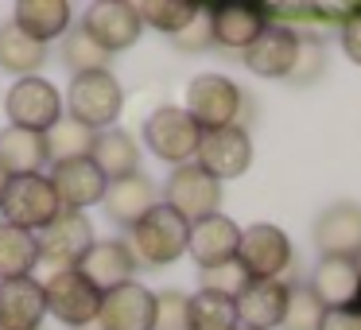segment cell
Here are the masks:
<instances>
[{
	"instance_id": "d4e9b609",
	"label": "cell",
	"mask_w": 361,
	"mask_h": 330,
	"mask_svg": "<svg viewBox=\"0 0 361 330\" xmlns=\"http://www.w3.org/2000/svg\"><path fill=\"white\" fill-rule=\"evenodd\" d=\"M90 159L97 164V171L105 175L109 183L128 179V175L140 171V144L128 128H105L97 133L94 148H90Z\"/></svg>"
},
{
	"instance_id": "cb8c5ba5",
	"label": "cell",
	"mask_w": 361,
	"mask_h": 330,
	"mask_svg": "<svg viewBox=\"0 0 361 330\" xmlns=\"http://www.w3.org/2000/svg\"><path fill=\"white\" fill-rule=\"evenodd\" d=\"M12 24L20 32H27L35 43L47 47L51 39H63L74 24V12L66 0H20L12 8Z\"/></svg>"
},
{
	"instance_id": "277c9868",
	"label": "cell",
	"mask_w": 361,
	"mask_h": 330,
	"mask_svg": "<svg viewBox=\"0 0 361 330\" xmlns=\"http://www.w3.org/2000/svg\"><path fill=\"white\" fill-rule=\"evenodd\" d=\"M63 214L59 195L51 187L47 175H8L4 190H0V221L20 226L27 233H39Z\"/></svg>"
},
{
	"instance_id": "1f68e13d",
	"label": "cell",
	"mask_w": 361,
	"mask_h": 330,
	"mask_svg": "<svg viewBox=\"0 0 361 330\" xmlns=\"http://www.w3.org/2000/svg\"><path fill=\"white\" fill-rule=\"evenodd\" d=\"M94 140H97V133H90V128H82L78 121L63 117V121H59V125L47 133L51 164H59V159H78V156H90Z\"/></svg>"
},
{
	"instance_id": "b9f144b4",
	"label": "cell",
	"mask_w": 361,
	"mask_h": 330,
	"mask_svg": "<svg viewBox=\"0 0 361 330\" xmlns=\"http://www.w3.org/2000/svg\"><path fill=\"white\" fill-rule=\"evenodd\" d=\"M357 307H361V299H357Z\"/></svg>"
},
{
	"instance_id": "4fadbf2b",
	"label": "cell",
	"mask_w": 361,
	"mask_h": 330,
	"mask_svg": "<svg viewBox=\"0 0 361 330\" xmlns=\"http://www.w3.org/2000/svg\"><path fill=\"white\" fill-rule=\"evenodd\" d=\"M47 179H51V187H55V195H59V206L71 210V214H86L90 206L105 202V190H109V179L97 171V164L90 156L51 164Z\"/></svg>"
},
{
	"instance_id": "f546056e",
	"label": "cell",
	"mask_w": 361,
	"mask_h": 330,
	"mask_svg": "<svg viewBox=\"0 0 361 330\" xmlns=\"http://www.w3.org/2000/svg\"><path fill=\"white\" fill-rule=\"evenodd\" d=\"M136 12H140L144 28H156L164 35H179L187 24L198 20L202 4H195V0H140Z\"/></svg>"
},
{
	"instance_id": "d6a6232c",
	"label": "cell",
	"mask_w": 361,
	"mask_h": 330,
	"mask_svg": "<svg viewBox=\"0 0 361 330\" xmlns=\"http://www.w3.org/2000/svg\"><path fill=\"white\" fill-rule=\"evenodd\" d=\"M105 63H109V55H105V51L97 47V43L90 39L82 28H71V32L63 35V66H66L71 74L105 71Z\"/></svg>"
},
{
	"instance_id": "ba28073f",
	"label": "cell",
	"mask_w": 361,
	"mask_h": 330,
	"mask_svg": "<svg viewBox=\"0 0 361 330\" xmlns=\"http://www.w3.org/2000/svg\"><path fill=\"white\" fill-rule=\"evenodd\" d=\"M237 260L249 272V280H280L291 268L295 252H291V237L272 221H252L241 229V245H237Z\"/></svg>"
},
{
	"instance_id": "5bb4252c",
	"label": "cell",
	"mask_w": 361,
	"mask_h": 330,
	"mask_svg": "<svg viewBox=\"0 0 361 330\" xmlns=\"http://www.w3.org/2000/svg\"><path fill=\"white\" fill-rule=\"evenodd\" d=\"M195 164L202 171H210L218 183L226 179H241L252 167V140L245 125H229V128H214V133H202V144H198Z\"/></svg>"
},
{
	"instance_id": "ac0fdd59",
	"label": "cell",
	"mask_w": 361,
	"mask_h": 330,
	"mask_svg": "<svg viewBox=\"0 0 361 330\" xmlns=\"http://www.w3.org/2000/svg\"><path fill=\"white\" fill-rule=\"evenodd\" d=\"M326 311H345V307H357L361 299V260H342V257H322L319 268L311 272V283Z\"/></svg>"
},
{
	"instance_id": "e0dca14e",
	"label": "cell",
	"mask_w": 361,
	"mask_h": 330,
	"mask_svg": "<svg viewBox=\"0 0 361 330\" xmlns=\"http://www.w3.org/2000/svg\"><path fill=\"white\" fill-rule=\"evenodd\" d=\"M295 55H299V32H291L283 24H268L257 35V43L249 51H241V63L257 78H288L291 66H295Z\"/></svg>"
},
{
	"instance_id": "836d02e7",
	"label": "cell",
	"mask_w": 361,
	"mask_h": 330,
	"mask_svg": "<svg viewBox=\"0 0 361 330\" xmlns=\"http://www.w3.org/2000/svg\"><path fill=\"white\" fill-rule=\"evenodd\" d=\"M322 74H326V51H322V39L299 35L295 66H291V74L283 82H288V86H314V82H322Z\"/></svg>"
},
{
	"instance_id": "e575fe53",
	"label": "cell",
	"mask_w": 361,
	"mask_h": 330,
	"mask_svg": "<svg viewBox=\"0 0 361 330\" xmlns=\"http://www.w3.org/2000/svg\"><path fill=\"white\" fill-rule=\"evenodd\" d=\"M245 288H249V272L241 268V260L198 268V291H218V295H226V299H237Z\"/></svg>"
},
{
	"instance_id": "74e56055",
	"label": "cell",
	"mask_w": 361,
	"mask_h": 330,
	"mask_svg": "<svg viewBox=\"0 0 361 330\" xmlns=\"http://www.w3.org/2000/svg\"><path fill=\"white\" fill-rule=\"evenodd\" d=\"M338 43H342L345 59L361 66V8L342 20V28H338Z\"/></svg>"
},
{
	"instance_id": "4dcf8cb0",
	"label": "cell",
	"mask_w": 361,
	"mask_h": 330,
	"mask_svg": "<svg viewBox=\"0 0 361 330\" xmlns=\"http://www.w3.org/2000/svg\"><path fill=\"white\" fill-rule=\"evenodd\" d=\"M326 319V307L314 299V291L307 283H288V307H283L280 330H319Z\"/></svg>"
},
{
	"instance_id": "83f0119b",
	"label": "cell",
	"mask_w": 361,
	"mask_h": 330,
	"mask_svg": "<svg viewBox=\"0 0 361 330\" xmlns=\"http://www.w3.org/2000/svg\"><path fill=\"white\" fill-rule=\"evenodd\" d=\"M35 264H39L35 233L0 221V283L4 280H24V276L35 272Z\"/></svg>"
},
{
	"instance_id": "9c48e42d",
	"label": "cell",
	"mask_w": 361,
	"mask_h": 330,
	"mask_svg": "<svg viewBox=\"0 0 361 330\" xmlns=\"http://www.w3.org/2000/svg\"><path fill=\"white\" fill-rule=\"evenodd\" d=\"M164 202L195 226V221L210 218V214H221V183L210 171H202L198 164L171 167V175L164 183Z\"/></svg>"
},
{
	"instance_id": "4316f807",
	"label": "cell",
	"mask_w": 361,
	"mask_h": 330,
	"mask_svg": "<svg viewBox=\"0 0 361 330\" xmlns=\"http://www.w3.org/2000/svg\"><path fill=\"white\" fill-rule=\"evenodd\" d=\"M47 63V47L35 43L27 32H20L16 24H0V71L16 74V78H32L39 74V66Z\"/></svg>"
},
{
	"instance_id": "603a6c76",
	"label": "cell",
	"mask_w": 361,
	"mask_h": 330,
	"mask_svg": "<svg viewBox=\"0 0 361 330\" xmlns=\"http://www.w3.org/2000/svg\"><path fill=\"white\" fill-rule=\"evenodd\" d=\"M152 206H159V190H156V183L140 171L128 175V179L109 183V190H105V214H109V221L121 229H133Z\"/></svg>"
},
{
	"instance_id": "7a4b0ae2",
	"label": "cell",
	"mask_w": 361,
	"mask_h": 330,
	"mask_svg": "<svg viewBox=\"0 0 361 330\" xmlns=\"http://www.w3.org/2000/svg\"><path fill=\"white\" fill-rule=\"evenodd\" d=\"M66 117L78 121L90 133H105L117 128L121 113H125V86L117 82V74L105 71H90V74H74L66 86Z\"/></svg>"
},
{
	"instance_id": "6da1fadb",
	"label": "cell",
	"mask_w": 361,
	"mask_h": 330,
	"mask_svg": "<svg viewBox=\"0 0 361 330\" xmlns=\"http://www.w3.org/2000/svg\"><path fill=\"white\" fill-rule=\"evenodd\" d=\"M187 245H190V221L179 218L167 202L152 206V210L128 229V249H133L136 264L152 268V272L175 264V260L187 252Z\"/></svg>"
},
{
	"instance_id": "44dd1931",
	"label": "cell",
	"mask_w": 361,
	"mask_h": 330,
	"mask_svg": "<svg viewBox=\"0 0 361 330\" xmlns=\"http://www.w3.org/2000/svg\"><path fill=\"white\" fill-rule=\"evenodd\" d=\"M237 322L245 330H276L288 307V280H249V288L233 299Z\"/></svg>"
},
{
	"instance_id": "7c38bea8",
	"label": "cell",
	"mask_w": 361,
	"mask_h": 330,
	"mask_svg": "<svg viewBox=\"0 0 361 330\" xmlns=\"http://www.w3.org/2000/svg\"><path fill=\"white\" fill-rule=\"evenodd\" d=\"M210 32H214V47L221 51H249L257 43V35L272 24V12L264 4H249V0H226V4H210Z\"/></svg>"
},
{
	"instance_id": "2e32d148",
	"label": "cell",
	"mask_w": 361,
	"mask_h": 330,
	"mask_svg": "<svg viewBox=\"0 0 361 330\" xmlns=\"http://www.w3.org/2000/svg\"><path fill=\"white\" fill-rule=\"evenodd\" d=\"M102 330H152L156 326V291L128 280L102 295Z\"/></svg>"
},
{
	"instance_id": "ab89813d",
	"label": "cell",
	"mask_w": 361,
	"mask_h": 330,
	"mask_svg": "<svg viewBox=\"0 0 361 330\" xmlns=\"http://www.w3.org/2000/svg\"><path fill=\"white\" fill-rule=\"evenodd\" d=\"M4 183H8V171H4V167H0V190H4Z\"/></svg>"
},
{
	"instance_id": "7402d4cb",
	"label": "cell",
	"mask_w": 361,
	"mask_h": 330,
	"mask_svg": "<svg viewBox=\"0 0 361 330\" xmlns=\"http://www.w3.org/2000/svg\"><path fill=\"white\" fill-rule=\"evenodd\" d=\"M237 245H241L237 221L226 218V214H210V218L190 226L187 252L195 257L198 268H214V264H226V260H237Z\"/></svg>"
},
{
	"instance_id": "d6986e66",
	"label": "cell",
	"mask_w": 361,
	"mask_h": 330,
	"mask_svg": "<svg viewBox=\"0 0 361 330\" xmlns=\"http://www.w3.org/2000/svg\"><path fill=\"white\" fill-rule=\"evenodd\" d=\"M47 319V295L35 276L0 283V330H39Z\"/></svg>"
},
{
	"instance_id": "484cf974",
	"label": "cell",
	"mask_w": 361,
	"mask_h": 330,
	"mask_svg": "<svg viewBox=\"0 0 361 330\" xmlns=\"http://www.w3.org/2000/svg\"><path fill=\"white\" fill-rule=\"evenodd\" d=\"M51 164L47 136L27 128H0V167L8 175H39Z\"/></svg>"
},
{
	"instance_id": "60d3db41",
	"label": "cell",
	"mask_w": 361,
	"mask_h": 330,
	"mask_svg": "<svg viewBox=\"0 0 361 330\" xmlns=\"http://www.w3.org/2000/svg\"><path fill=\"white\" fill-rule=\"evenodd\" d=\"M237 330H245V326H237Z\"/></svg>"
},
{
	"instance_id": "f1b7e54d",
	"label": "cell",
	"mask_w": 361,
	"mask_h": 330,
	"mask_svg": "<svg viewBox=\"0 0 361 330\" xmlns=\"http://www.w3.org/2000/svg\"><path fill=\"white\" fill-rule=\"evenodd\" d=\"M187 326L190 330H237V303L218 291H195L187 299Z\"/></svg>"
},
{
	"instance_id": "8992f818",
	"label": "cell",
	"mask_w": 361,
	"mask_h": 330,
	"mask_svg": "<svg viewBox=\"0 0 361 330\" xmlns=\"http://www.w3.org/2000/svg\"><path fill=\"white\" fill-rule=\"evenodd\" d=\"M4 113H8L12 128H27V133L47 136L66 117V105L55 82H47L43 74H32V78L12 82V90L4 94Z\"/></svg>"
},
{
	"instance_id": "30bf717a",
	"label": "cell",
	"mask_w": 361,
	"mask_h": 330,
	"mask_svg": "<svg viewBox=\"0 0 361 330\" xmlns=\"http://www.w3.org/2000/svg\"><path fill=\"white\" fill-rule=\"evenodd\" d=\"M78 28L113 59L121 51L136 47V39L144 32V20H140L133 0H102V4H90Z\"/></svg>"
},
{
	"instance_id": "5b68a950",
	"label": "cell",
	"mask_w": 361,
	"mask_h": 330,
	"mask_svg": "<svg viewBox=\"0 0 361 330\" xmlns=\"http://www.w3.org/2000/svg\"><path fill=\"white\" fill-rule=\"evenodd\" d=\"M140 136H144L152 156L171 164V167L195 164L198 144H202V128L195 125V117H190L183 105H156V109L144 117Z\"/></svg>"
},
{
	"instance_id": "52a82bcc",
	"label": "cell",
	"mask_w": 361,
	"mask_h": 330,
	"mask_svg": "<svg viewBox=\"0 0 361 330\" xmlns=\"http://www.w3.org/2000/svg\"><path fill=\"white\" fill-rule=\"evenodd\" d=\"M43 295H47V314H55L71 330H82L90 322H97L105 291H97L78 268H59L43 280Z\"/></svg>"
},
{
	"instance_id": "8fae6325",
	"label": "cell",
	"mask_w": 361,
	"mask_h": 330,
	"mask_svg": "<svg viewBox=\"0 0 361 330\" xmlns=\"http://www.w3.org/2000/svg\"><path fill=\"white\" fill-rule=\"evenodd\" d=\"M94 241H97V237H94V226H90L86 214L63 210L47 229L35 233V245H39V264H51L55 272H59V268H78L82 257L94 249Z\"/></svg>"
},
{
	"instance_id": "ffe728a7",
	"label": "cell",
	"mask_w": 361,
	"mask_h": 330,
	"mask_svg": "<svg viewBox=\"0 0 361 330\" xmlns=\"http://www.w3.org/2000/svg\"><path fill=\"white\" fill-rule=\"evenodd\" d=\"M136 257L133 249H128V241H121V237H109V241H94V249L82 257L78 272L86 276L90 283H94L97 291H113L121 288V283H128L136 276Z\"/></svg>"
},
{
	"instance_id": "d590c367",
	"label": "cell",
	"mask_w": 361,
	"mask_h": 330,
	"mask_svg": "<svg viewBox=\"0 0 361 330\" xmlns=\"http://www.w3.org/2000/svg\"><path fill=\"white\" fill-rule=\"evenodd\" d=\"M187 299L190 295H183L175 288L156 291V326L152 330H190L187 326Z\"/></svg>"
},
{
	"instance_id": "3957f363",
	"label": "cell",
	"mask_w": 361,
	"mask_h": 330,
	"mask_svg": "<svg viewBox=\"0 0 361 330\" xmlns=\"http://www.w3.org/2000/svg\"><path fill=\"white\" fill-rule=\"evenodd\" d=\"M183 109L195 117V125L202 133H214V128L241 125V117H249V97L226 74H195L187 86V105Z\"/></svg>"
},
{
	"instance_id": "f35d334b",
	"label": "cell",
	"mask_w": 361,
	"mask_h": 330,
	"mask_svg": "<svg viewBox=\"0 0 361 330\" xmlns=\"http://www.w3.org/2000/svg\"><path fill=\"white\" fill-rule=\"evenodd\" d=\"M319 330H361V307H345V311H326Z\"/></svg>"
},
{
	"instance_id": "8d00e7d4",
	"label": "cell",
	"mask_w": 361,
	"mask_h": 330,
	"mask_svg": "<svg viewBox=\"0 0 361 330\" xmlns=\"http://www.w3.org/2000/svg\"><path fill=\"white\" fill-rule=\"evenodd\" d=\"M171 47L179 51V55H206V51H214V32H210V16H206V8L198 12L195 24H187L179 35H171Z\"/></svg>"
},
{
	"instance_id": "9a60e30c",
	"label": "cell",
	"mask_w": 361,
	"mask_h": 330,
	"mask_svg": "<svg viewBox=\"0 0 361 330\" xmlns=\"http://www.w3.org/2000/svg\"><path fill=\"white\" fill-rule=\"evenodd\" d=\"M314 249L322 257H342V260H361V202H330L314 218Z\"/></svg>"
}]
</instances>
